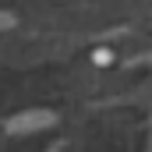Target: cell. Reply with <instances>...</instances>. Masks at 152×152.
Instances as JSON below:
<instances>
[{"instance_id": "obj_1", "label": "cell", "mask_w": 152, "mask_h": 152, "mask_svg": "<svg viewBox=\"0 0 152 152\" xmlns=\"http://www.w3.org/2000/svg\"><path fill=\"white\" fill-rule=\"evenodd\" d=\"M50 124H57V113H53V110H28V113L11 117V120H7V131H11V134H28V131L50 127Z\"/></svg>"}, {"instance_id": "obj_2", "label": "cell", "mask_w": 152, "mask_h": 152, "mask_svg": "<svg viewBox=\"0 0 152 152\" xmlns=\"http://www.w3.org/2000/svg\"><path fill=\"white\" fill-rule=\"evenodd\" d=\"M0 25H14V18L11 14H0Z\"/></svg>"}]
</instances>
